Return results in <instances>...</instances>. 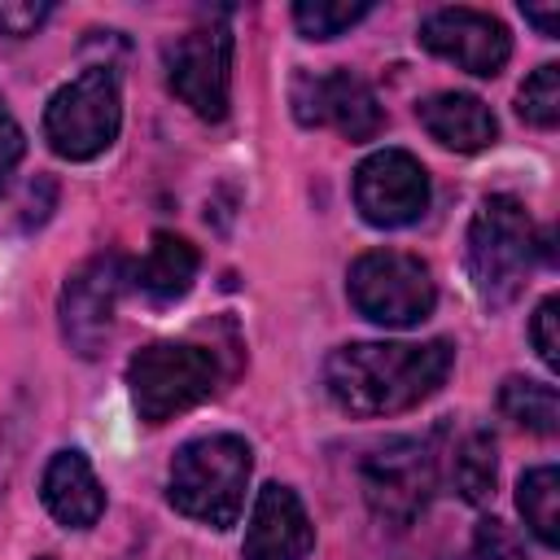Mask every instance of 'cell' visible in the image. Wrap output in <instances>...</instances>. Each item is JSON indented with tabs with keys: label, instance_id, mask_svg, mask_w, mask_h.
Here are the masks:
<instances>
[{
	"label": "cell",
	"instance_id": "8fae6325",
	"mask_svg": "<svg viewBox=\"0 0 560 560\" xmlns=\"http://www.w3.org/2000/svg\"><path fill=\"white\" fill-rule=\"evenodd\" d=\"M118 289H122V258L118 254H96L83 267H74L61 284V337L74 354L92 359L109 341L114 311H118Z\"/></svg>",
	"mask_w": 560,
	"mask_h": 560
},
{
	"label": "cell",
	"instance_id": "5bb4252c",
	"mask_svg": "<svg viewBox=\"0 0 560 560\" xmlns=\"http://www.w3.org/2000/svg\"><path fill=\"white\" fill-rule=\"evenodd\" d=\"M416 118L442 149L455 153H477L499 140V118L472 92H433L416 105Z\"/></svg>",
	"mask_w": 560,
	"mask_h": 560
},
{
	"label": "cell",
	"instance_id": "484cf974",
	"mask_svg": "<svg viewBox=\"0 0 560 560\" xmlns=\"http://www.w3.org/2000/svg\"><path fill=\"white\" fill-rule=\"evenodd\" d=\"M525 22H534L542 35H556L560 31V9L551 4V9H534V4H525Z\"/></svg>",
	"mask_w": 560,
	"mask_h": 560
},
{
	"label": "cell",
	"instance_id": "3957f363",
	"mask_svg": "<svg viewBox=\"0 0 560 560\" xmlns=\"http://www.w3.org/2000/svg\"><path fill=\"white\" fill-rule=\"evenodd\" d=\"M534 258L538 232L529 210L508 192H490L468 223V280L477 298L486 306H508L525 289Z\"/></svg>",
	"mask_w": 560,
	"mask_h": 560
},
{
	"label": "cell",
	"instance_id": "ffe728a7",
	"mask_svg": "<svg viewBox=\"0 0 560 560\" xmlns=\"http://www.w3.org/2000/svg\"><path fill=\"white\" fill-rule=\"evenodd\" d=\"M372 13L368 0H298L293 4V22L306 39H332L341 31H350L354 22H363Z\"/></svg>",
	"mask_w": 560,
	"mask_h": 560
},
{
	"label": "cell",
	"instance_id": "2e32d148",
	"mask_svg": "<svg viewBox=\"0 0 560 560\" xmlns=\"http://www.w3.org/2000/svg\"><path fill=\"white\" fill-rule=\"evenodd\" d=\"M197 267H201V258H197L192 241H184L175 232H153L144 258L131 267V280L153 306H171L192 289Z\"/></svg>",
	"mask_w": 560,
	"mask_h": 560
},
{
	"label": "cell",
	"instance_id": "d6986e66",
	"mask_svg": "<svg viewBox=\"0 0 560 560\" xmlns=\"http://www.w3.org/2000/svg\"><path fill=\"white\" fill-rule=\"evenodd\" d=\"M516 508L542 547L560 542V468L538 464L516 481Z\"/></svg>",
	"mask_w": 560,
	"mask_h": 560
},
{
	"label": "cell",
	"instance_id": "7402d4cb",
	"mask_svg": "<svg viewBox=\"0 0 560 560\" xmlns=\"http://www.w3.org/2000/svg\"><path fill=\"white\" fill-rule=\"evenodd\" d=\"M472 560H529L525 556V542L494 516H486L472 534Z\"/></svg>",
	"mask_w": 560,
	"mask_h": 560
},
{
	"label": "cell",
	"instance_id": "ac0fdd59",
	"mask_svg": "<svg viewBox=\"0 0 560 560\" xmlns=\"http://www.w3.org/2000/svg\"><path fill=\"white\" fill-rule=\"evenodd\" d=\"M499 411H503L512 424H521V429H529V433H538V438H551V433L560 429V394H556V385H547V381L508 376V381L499 385Z\"/></svg>",
	"mask_w": 560,
	"mask_h": 560
},
{
	"label": "cell",
	"instance_id": "e0dca14e",
	"mask_svg": "<svg viewBox=\"0 0 560 560\" xmlns=\"http://www.w3.org/2000/svg\"><path fill=\"white\" fill-rule=\"evenodd\" d=\"M446 477L455 486V494L472 508L490 503L494 499V486H499V455H494V438L490 429H464L455 442H451V455H446Z\"/></svg>",
	"mask_w": 560,
	"mask_h": 560
},
{
	"label": "cell",
	"instance_id": "9a60e30c",
	"mask_svg": "<svg viewBox=\"0 0 560 560\" xmlns=\"http://www.w3.org/2000/svg\"><path fill=\"white\" fill-rule=\"evenodd\" d=\"M39 494H44V508L66 525V529H92L105 512V490L88 464L83 451H57L44 468V481H39Z\"/></svg>",
	"mask_w": 560,
	"mask_h": 560
},
{
	"label": "cell",
	"instance_id": "5b68a950",
	"mask_svg": "<svg viewBox=\"0 0 560 560\" xmlns=\"http://www.w3.org/2000/svg\"><path fill=\"white\" fill-rule=\"evenodd\" d=\"M350 306L381 328H416L438 306V284L424 258L407 249H368L346 271Z\"/></svg>",
	"mask_w": 560,
	"mask_h": 560
},
{
	"label": "cell",
	"instance_id": "7a4b0ae2",
	"mask_svg": "<svg viewBox=\"0 0 560 560\" xmlns=\"http://www.w3.org/2000/svg\"><path fill=\"white\" fill-rule=\"evenodd\" d=\"M249 468H254V451L236 433H210V438L184 442L171 459L175 512H184L210 529L236 525V516L245 508Z\"/></svg>",
	"mask_w": 560,
	"mask_h": 560
},
{
	"label": "cell",
	"instance_id": "8992f818",
	"mask_svg": "<svg viewBox=\"0 0 560 560\" xmlns=\"http://www.w3.org/2000/svg\"><path fill=\"white\" fill-rule=\"evenodd\" d=\"M122 96L109 66H88L44 105V140L66 162H88L118 140Z\"/></svg>",
	"mask_w": 560,
	"mask_h": 560
},
{
	"label": "cell",
	"instance_id": "4fadbf2b",
	"mask_svg": "<svg viewBox=\"0 0 560 560\" xmlns=\"http://www.w3.org/2000/svg\"><path fill=\"white\" fill-rule=\"evenodd\" d=\"M311 547H315V529L298 490L267 481L245 525V547H241L245 560H306Z\"/></svg>",
	"mask_w": 560,
	"mask_h": 560
},
{
	"label": "cell",
	"instance_id": "ba28073f",
	"mask_svg": "<svg viewBox=\"0 0 560 560\" xmlns=\"http://www.w3.org/2000/svg\"><path fill=\"white\" fill-rule=\"evenodd\" d=\"M166 88L206 122H219L232 101V31L223 22L192 26L162 52Z\"/></svg>",
	"mask_w": 560,
	"mask_h": 560
},
{
	"label": "cell",
	"instance_id": "4316f807",
	"mask_svg": "<svg viewBox=\"0 0 560 560\" xmlns=\"http://www.w3.org/2000/svg\"><path fill=\"white\" fill-rule=\"evenodd\" d=\"M0 114H4V101H0Z\"/></svg>",
	"mask_w": 560,
	"mask_h": 560
},
{
	"label": "cell",
	"instance_id": "603a6c76",
	"mask_svg": "<svg viewBox=\"0 0 560 560\" xmlns=\"http://www.w3.org/2000/svg\"><path fill=\"white\" fill-rule=\"evenodd\" d=\"M52 4L48 0H0V35H35L44 22H48Z\"/></svg>",
	"mask_w": 560,
	"mask_h": 560
},
{
	"label": "cell",
	"instance_id": "d4e9b609",
	"mask_svg": "<svg viewBox=\"0 0 560 560\" xmlns=\"http://www.w3.org/2000/svg\"><path fill=\"white\" fill-rule=\"evenodd\" d=\"M22 153H26V136H22V127L9 118V109L0 114V192H4V184H9V175H13V166L22 162Z\"/></svg>",
	"mask_w": 560,
	"mask_h": 560
},
{
	"label": "cell",
	"instance_id": "277c9868",
	"mask_svg": "<svg viewBox=\"0 0 560 560\" xmlns=\"http://www.w3.org/2000/svg\"><path fill=\"white\" fill-rule=\"evenodd\" d=\"M127 385L144 424H166L219 389V359L192 341H153L131 354Z\"/></svg>",
	"mask_w": 560,
	"mask_h": 560
},
{
	"label": "cell",
	"instance_id": "7c38bea8",
	"mask_svg": "<svg viewBox=\"0 0 560 560\" xmlns=\"http://www.w3.org/2000/svg\"><path fill=\"white\" fill-rule=\"evenodd\" d=\"M420 44L438 57H446L451 66L477 74V79H494L508 57H512V35L499 18L481 13V9H438L420 22Z\"/></svg>",
	"mask_w": 560,
	"mask_h": 560
},
{
	"label": "cell",
	"instance_id": "52a82bcc",
	"mask_svg": "<svg viewBox=\"0 0 560 560\" xmlns=\"http://www.w3.org/2000/svg\"><path fill=\"white\" fill-rule=\"evenodd\" d=\"M359 490L381 525L407 529L438 490V455L420 438H385L359 459Z\"/></svg>",
	"mask_w": 560,
	"mask_h": 560
},
{
	"label": "cell",
	"instance_id": "44dd1931",
	"mask_svg": "<svg viewBox=\"0 0 560 560\" xmlns=\"http://www.w3.org/2000/svg\"><path fill=\"white\" fill-rule=\"evenodd\" d=\"M516 114L529 127H556L560 122V66H538L521 92H516Z\"/></svg>",
	"mask_w": 560,
	"mask_h": 560
},
{
	"label": "cell",
	"instance_id": "cb8c5ba5",
	"mask_svg": "<svg viewBox=\"0 0 560 560\" xmlns=\"http://www.w3.org/2000/svg\"><path fill=\"white\" fill-rule=\"evenodd\" d=\"M556 324H560V302H556V298H542L538 311H534V319H529V341H534V350H538V359H542L547 368L560 363V337H556Z\"/></svg>",
	"mask_w": 560,
	"mask_h": 560
},
{
	"label": "cell",
	"instance_id": "83f0119b",
	"mask_svg": "<svg viewBox=\"0 0 560 560\" xmlns=\"http://www.w3.org/2000/svg\"><path fill=\"white\" fill-rule=\"evenodd\" d=\"M39 560H52V556H39Z\"/></svg>",
	"mask_w": 560,
	"mask_h": 560
},
{
	"label": "cell",
	"instance_id": "6da1fadb",
	"mask_svg": "<svg viewBox=\"0 0 560 560\" xmlns=\"http://www.w3.org/2000/svg\"><path fill=\"white\" fill-rule=\"evenodd\" d=\"M455 363L451 341H350L324 359V389L346 416H398L433 398Z\"/></svg>",
	"mask_w": 560,
	"mask_h": 560
},
{
	"label": "cell",
	"instance_id": "9c48e42d",
	"mask_svg": "<svg viewBox=\"0 0 560 560\" xmlns=\"http://www.w3.org/2000/svg\"><path fill=\"white\" fill-rule=\"evenodd\" d=\"M293 114L302 127H337L346 140L363 144L376 140V131L385 127V109L372 92V83L354 70H302L293 79Z\"/></svg>",
	"mask_w": 560,
	"mask_h": 560
},
{
	"label": "cell",
	"instance_id": "30bf717a",
	"mask_svg": "<svg viewBox=\"0 0 560 560\" xmlns=\"http://www.w3.org/2000/svg\"><path fill=\"white\" fill-rule=\"evenodd\" d=\"M354 206L372 228H407L429 210V171L407 149H376L354 171Z\"/></svg>",
	"mask_w": 560,
	"mask_h": 560
}]
</instances>
